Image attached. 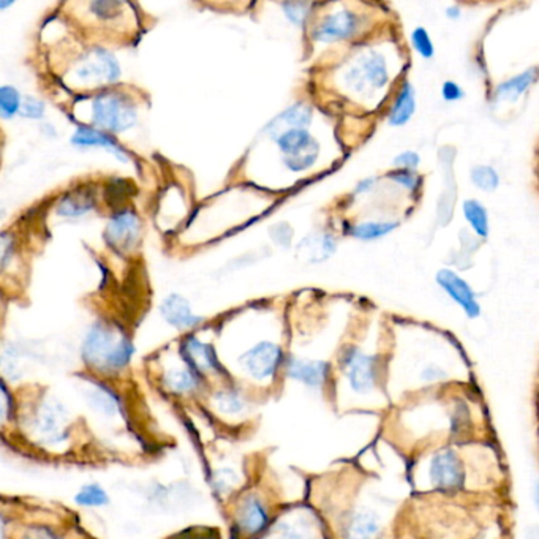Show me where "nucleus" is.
Listing matches in <instances>:
<instances>
[{
	"mask_svg": "<svg viewBox=\"0 0 539 539\" xmlns=\"http://www.w3.org/2000/svg\"><path fill=\"white\" fill-rule=\"evenodd\" d=\"M16 408L12 433L29 449L65 457L80 447L78 418L59 396L49 389L24 387L14 393Z\"/></svg>",
	"mask_w": 539,
	"mask_h": 539,
	"instance_id": "nucleus-1",
	"label": "nucleus"
},
{
	"mask_svg": "<svg viewBox=\"0 0 539 539\" xmlns=\"http://www.w3.org/2000/svg\"><path fill=\"white\" fill-rule=\"evenodd\" d=\"M84 372L117 387L135 358L132 334L120 321L101 317L91 323L80 348Z\"/></svg>",
	"mask_w": 539,
	"mask_h": 539,
	"instance_id": "nucleus-2",
	"label": "nucleus"
},
{
	"mask_svg": "<svg viewBox=\"0 0 539 539\" xmlns=\"http://www.w3.org/2000/svg\"><path fill=\"white\" fill-rule=\"evenodd\" d=\"M76 101L78 111H74V117L78 124L95 126L116 138L128 134L140 122L138 97L120 84L97 92L83 93Z\"/></svg>",
	"mask_w": 539,
	"mask_h": 539,
	"instance_id": "nucleus-3",
	"label": "nucleus"
},
{
	"mask_svg": "<svg viewBox=\"0 0 539 539\" xmlns=\"http://www.w3.org/2000/svg\"><path fill=\"white\" fill-rule=\"evenodd\" d=\"M67 86L83 93H92L107 87L119 86L122 65L117 56L101 45L83 49L64 74Z\"/></svg>",
	"mask_w": 539,
	"mask_h": 539,
	"instance_id": "nucleus-4",
	"label": "nucleus"
},
{
	"mask_svg": "<svg viewBox=\"0 0 539 539\" xmlns=\"http://www.w3.org/2000/svg\"><path fill=\"white\" fill-rule=\"evenodd\" d=\"M76 389L87 410L100 420L122 422L128 418L126 396L113 383L83 372L78 375Z\"/></svg>",
	"mask_w": 539,
	"mask_h": 539,
	"instance_id": "nucleus-5",
	"label": "nucleus"
},
{
	"mask_svg": "<svg viewBox=\"0 0 539 539\" xmlns=\"http://www.w3.org/2000/svg\"><path fill=\"white\" fill-rule=\"evenodd\" d=\"M144 236V222L134 206H124L111 211L101 238L111 252L120 256H130L140 250Z\"/></svg>",
	"mask_w": 539,
	"mask_h": 539,
	"instance_id": "nucleus-6",
	"label": "nucleus"
},
{
	"mask_svg": "<svg viewBox=\"0 0 539 539\" xmlns=\"http://www.w3.org/2000/svg\"><path fill=\"white\" fill-rule=\"evenodd\" d=\"M100 186L86 180L62 190L53 201V213L64 220H80L100 206Z\"/></svg>",
	"mask_w": 539,
	"mask_h": 539,
	"instance_id": "nucleus-7",
	"label": "nucleus"
},
{
	"mask_svg": "<svg viewBox=\"0 0 539 539\" xmlns=\"http://www.w3.org/2000/svg\"><path fill=\"white\" fill-rule=\"evenodd\" d=\"M280 151L283 153V161L291 171H304L312 167L318 159L320 144L304 128L288 130L275 138Z\"/></svg>",
	"mask_w": 539,
	"mask_h": 539,
	"instance_id": "nucleus-8",
	"label": "nucleus"
},
{
	"mask_svg": "<svg viewBox=\"0 0 539 539\" xmlns=\"http://www.w3.org/2000/svg\"><path fill=\"white\" fill-rule=\"evenodd\" d=\"M70 144L78 151L100 149V151L109 153L120 163H126V165L135 163L134 152L124 143H120L119 138H116L107 132H101L95 126H86V124H76L74 132L70 135Z\"/></svg>",
	"mask_w": 539,
	"mask_h": 539,
	"instance_id": "nucleus-9",
	"label": "nucleus"
},
{
	"mask_svg": "<svg viewBox=\"0 0 539 539\" xmlns=\"http://www.w3.org/2000/svg\"><path fill=\"white\" fill-rule=\"evenodd\" d=\"M387 64L383 56L377 53L361 56L348 70L345 80L346 84L353 89L354 92H372L387 83Z\"/></svg>",
	"mask_w": 539,
	"mask_h": 539,
	"instance_id": "nucleus-10",
	"label": "nucleus"
},
{
	"mask_svg": "<svg viewBox=\"0 0 539 539\" xmlns=\"http://www.w3.org/2000/svg\"><path fill=\"white\" fill-rule=\"evenodd\" d=\"M130 8H134L132 4L111 0H95L78 5V10H83V16L95 24L93 27H101L107 32L119 30L120 24L128 20V16H134Z\"/></svg>",
	"mask_w": 539,
	"mask_h": 539,
	"instance_id": "nucleus-11",
	"label": "nucleus"
},
{
	"mask_svg": "<svg viewBox=\"0 0 539 539\" xmlns=\"http://www.w3.org/2000/svg\"><path fill=\"white\" fill-rule=\"evenodd\" d=\"M179 358L184 361L187 367H190L200 378L209 373H219L222 370L219 358L215 354L213 345L204 343L196 335L188 334L180 342Z\"/></svg>",
	"mask_w": 539,
	"mask_h": 539,
	"instance_id": "nucleus-12",
	"label": "nucleus"
},
{
	"mask_svg": "<svg viewBox=\"0 0 539 539\" xmlns=\"http://www.w3.org/2000/svg\"><path fill=\"white\" fill-rule=\"evenodd\" d=\"M159 312L161 320L165 321L168 326L174 327L176 331H190L200 326L204 321L203 317L194 313L190 302L178 293L168 294L167 298H163L159 306Z\"/></svg>",
	"mask_w": 539,
	"mask_h": 539,
	"instance_id": "nucleus-13",
	"label": "nucleus"
},
{
	"mask_svg": "<svg viewBox=\"0 0 539 539\" xmlns=\"http://www.w3.org/2000/svg\"><path fill=\"white\" fill-rule=\"evenodd\" d=\"M343 366L354 391L367 393L372 389L377 377V361L373 356L361 353L360 350L353 348L346 352Z\"/></svg>",
	"mask_w": 539,
	"mask_h": 539,
	"instance_id": "nucleus-14",
	"label": "nucleus"
},
{
	"mask_svg": "<svg viewBox=\"0 0 539 539\" xmlns=\"http://www.w3.org/2000/svg\"><path fill=\"white\" fill-rule=\"evenodd\" d=\"M242 362L246 366L247 372L258 379H266L277 372L280 362H282V350L271 342H263L252 350H248Z\"/></svg>",
	"mask_w": 539,
	"mask_h": 539,
	"instance_id": "nucleus-15",
	"label": "nucleus"
},
{
	"mask_svg": "<svg viewBox=\"0 0 539 539\" xmlns=\"http://www.w3.org/2000/svg\"><path fill=\"white\" fill-rule=\"evenodd\" d=\"M433 486L454 491L464 484V466L454 451H443L435 456L430 465Z\"/></svg>",
	"mask_w": 539,
	"mask_h": 539,
	"instance_id": "nucleus-16",
	"label": "nucleus"
},
{
	"mask_svg": "<svg viewBox=\"0 0 539 539\" xmlns=\"http://www.w3.org/2000/svg\"><path fill=\"white\" fill-rule=\"evenodd\" d=\"M201 378L180 360L179 366H167L159 373V385L165 393L171 396H188L200 387Z\"/></svg>",
	"mask_w": 539,
	"mask_h": 539,
	"instance_id": "nucleus-17",
	"label": "nucleus"
},
{
	"mask_svg": "<svg viewBox=\"0 0 539 539\" xmlns=\"http://www.w3.org/2000/svg\"><path fill=\"white\" fill-rule=\"evenodd\" d=\"M437 282L457 304H459L470 318H476L481 313L480 304L474 300L472 288L468 287L465 280L460 279L453 271L443 269L437 274Z\"/></svg>",
	"mask_w": 539,
	"mask_h": 539,
	"instance_id": "nucleus-18",
	"label": "nucleus"
},
{
	"mask_svg": "<svg viewBox=\"0 0 539 539\" xmlns=\"http://www.w3.org/2000/svg\"><path fill=\"white\" fill-rule=\"evenodd\" d=\"M360 27V20L356 14L352 12H339V13L327 16L326 20L321 22L318 29L315 30V39L320 41H337L345 40L356 34Z\"/></svg>",
	"mask_w": 539,
	"mask_h": 539,
	"instance_id": "nucleus-19",
	"label": "nucleus"
},
{
	"mask_svg": "<svg viewBox=\"0 0 539 539\" xmlns=\"http://www.w3.org/2000/svg\"><path fill=\"white\" fill-rule=\"evenodd\" d=\"M312 122V109L302 105V103H296L291 108H288L287 111L277 116L275 119L266 126L267 134H271L274 140L279 138L280 135L285 134L288 130H296V128H304L306 130L307 126Z\"/></svg>",
	"mask_w": 539,
	"mask_h": 539,
	"instance_id": "nucleus-20",
	"label": "nucleus"
},
{
	"mask_svg": "<svg viewBox=\"0 0 539 539\" xmlns=\"http://www.w3.org/2000/svg\"><path fill=\"white\" fill-rule=\"evenodd\" d=\"M335 252V240L331 234L315 233L298 246L300 258L307 263H321Z\"/></svg>",
	"mask_w": 539,
	"mask_h": 539,
	"instance_id": "nucleus-21",
	"label": "nucleus"
},
{
	"mask_svg": "<svg viewBox=\"0 0 539 539\" xmlns=\"http://www.w3.org/2000/svg\"><path fill=\"white\" fill-rule=\"evenodd\" d=\"M135 192H136V190H135V187L132 186L130 180L120 179V178H111V179H108L105 184H101V204L105 203L107 206L111 207V211L119 209V207L128 206Z\"/></svg>",
	"mask_w": 539,
	"mask_h": 539,
	"instance_id": "nucleus-22",
	"label": "nucleus"
},
{
	"mask_svg": "<svg viewBox=\"0 0 539 539\" xmlns=\"http://www.w3.org/2000/svg\"><path fill=\"white\" fill-rule=\"evenodd\" d=\"M288 375L309 387H320L326 379L327 364L320 361L291 360L288 364Z\"/></svg>",
	"mask_w": 539,
	"mask_h": 539,
	"instance_id": "nucleus-23",
	"label": "nucleus"
},
{
	"mask_svg": "<svg viewBox=\"0 0 539 539\" xmlns=\"http://www.w3.org/2000/svg\"><path fill=\"white\" fill-rule=\"evenodd\" d=\"M16 396L7 378L0 373V435H10L13 429Z\"/></svg>",
	"mask_w": 539,
	"mask_h": 539,
	"instance_id": "nucleus-24",
	"label": "nucleus"
},
{
	"mask_svg": "<svg viewBox=\"0 0 539 539\" xmlns=\"http://www.w3.org/2000/svg\"><path fill=\"white\" fill-rule=\"evenodd\" d=\"M20 242L12 231L0 233V277L13 274L20 263Z\"/></svg>",
	"mask_w": 539,
	"mask_h": 539,
	"instance_id": "nucleus-25",
	"label": "nucleus"
},
{
	"mask_svg": "<svg viewBox=\"0 0 539 539\" xmlns=\"http://www.w3.org/2000/svg\"><path fill=\"white\" fill-rule=\"evenodd\" d=\"M267 524V514L258 500H247L239 513V526L247 533H258Z\"/></svg>",
	"mask_w": 539,
	"mask_h": 539,
	"instance_id": "nucleus-26",
	"label": "nucleus"
},
{
	"mask_svg": "<svg viewBox=\"0 0 539 539\" xmlns=\"http://www.w3.org/2000/svg\"><path fill=\"white\" fill-rule=\"evenodd\" d=\"M414 109H416V101H414L413 86L410 83H405L400 91L397 100L394 103L393 111L389 114V124L404 126L412 119Z\"/></svg>",
	"mask_w": 539,
	"mask_h": 539,
	"instance_id": "nucleus-27",
	"label": "nucleus"
},
{
	"mask_svg": "<svg viewBox=\"0 0 539 539\" xmlns=\"http://www.w3.org/2000/svg\"><path fill=\"white\" fill-rule=\"evenodd\" d=\"M379 522L372 513H358L348 522V539H375L378 536Z\"/></svg>",
	"mask_w": 539,
	"mask_h": 539,
	"instance_id": "nucleus-28",
	"label": "nucleus"
},
{
	"mask_svg": "<svg viewBox=\"0 0 539 539\" xmlns=\"http://www.w3.org/2000/svg\"><path fill=\"white\" fill-rule=\"evenodd\" d=\"M111 497L107 489L99 484V482H89L81 486L80 491L74 493V503L80 508L86 509H100L109 505Z\"/></svg>",
	"mask_w": 539,
	"mask_h": 539,
	"instance_id": "nucleus-29",
	"label": "nucleus"
},
{
	"mask_svg": "<svg viewBox=\"0 0 539 539\" xmlns=\"http://www.w3.org/2000/svg\"><path fill=\"white\" fill-rule=\"evenodd\" d=\"M24 93L13 84H0V120L20 117Z\"/></svg>",
	"mask_w": 539,
	"mask_h": 539,
	"instance_id": "nucleus-30",
	"label": "nucleus"
},
{
	"mask_svg": "<svg viewBox=\"0 0 539 539\" xmlns=\"http://www.w3.org/2000/svg\"><path fill=\"white\" fill-rule=\"evenodd\" d=\"M535 78H536V70L532 68L526 74L516 76L513 80L506 81L503 84H500L497 92H495V99L497 100H516L520 93L526 92V89L532 86Z\"/></svg>",
	"mask_w": 539,
	"mask_h": 539,
	"instance_id": "nucleus-31",
	"label": "nucleus"
},
{
	"mask_svg": "<svg viewBox=\"0 0 539 539\" xmlns=\"http://www.w3.org/2000/svg\"><path fill=\"white\" fill-rule=\"evenodd\" d=\"M464 213L468 223L472 225L474 233L486 238L489 234V219L484 207L481 206L478 201L468 200L464 203Z\"/></svg>",
	"mask_w": 539,
	"mask_h": 539,
	"instance_id": "nucleus-32",
	"label": "nucleus"
},
{
	"mask_svg": "<svg viewBox=\"0 0 539 539\" xmlns=\"http://www.w3.org/2000/svg\"><path fill=\"white\" fill-rule=\"evenodd\" d=\"M48 114L47 101L40 99L34 93H26L22 97V105H21L20 117L27 120H35L40 122L45 119Z\"/></svg>",
	"mask_w": 539,
	"mask_h": 539,
	"instance_id": "nucleus-33",
	"label": "nucleus"
},
{
	"mask_svg": "<svg viewBox=\"0 0 539 539\" xmlns=\"http://www.w3.org/2000/svg\"><path fill=\"white\" fill-rule=\"evenodd\" d=\"M13 539H67L56 526L48 524H27Z\"/></svg>",
	"mask_w": 539,
	"mask_h": 539,
	"instance_id": "nucleus-34",
	"label": "nucleus"
},
{
	"mask_svg": "<svg viewBox=\"0 0 539 539\" xmlns=\"http://www.w3.org/2000/svg\"><path fill=\"white\" fill-rule=\"evenodd\" d=\"M396 227H397L396 223H373V222H370V223H362V225L354 227L352 230V234L358 239H378L381 236L391 233Z\"/></svg>",
	"mask_w": 539,
	"mask_h": 539,
	"instance_id": "nucleus-35",
	"label": "nucleus"
},
{
	"mask_svg": "<svg viewBox=\"0 0 539 539\" xmlns=\"http://www.w3.org/2000/svg\"><path fill=\"white\" fill-rule=\"evenodd\" d=\"M472 182L484 192H492L499 187L500 178L492 167H476L472 170Z\"/></svg>",
	"mask_w": 539,
	"mask_h": 539,
	"instance_id": "nucleus-36",
	"label": "nucleus"
},
{
	"mask_svg": "<svg viewBox=\"0 0 539 539\" xmlns=\"http://www.w3.org/2000/svg\"><path fill=\"white\" fill-rule=\"evenodd\" d=\"M215 405L222 413H239L244 404L238 394L223 391L215 396Z\"/></svg>",
	"mask_w": 539,
	"mask_h": 539,
	"instance_id": "nucleus-37",
	"label": "nucleus"
},
{
	"mask_svg": "<svg viewBox=\"0 0 539 539\" xmlns=\"http://www.w3.org/2000/svg\"><path fill=\"white\" fill-rule=\"evenodd\" d=\"M412 43H413L416 53L420 54V56L426 57V59H430V57H432L433 43L432 40H430V37H429V32H427L426 29L418 27L413 34H412Z\"/></svg>",
	"mask_w": 539,
	"mask_h": 539,
	"instance_id": "nucleus-38",
	"label": "nucleus"
},
{
	"mask_svg": "<svg viewBox=\"0 0 539 539\" xmlns=\"http://www.w3.org/2000/svg\"><path fill=\"white\" fill-rule=\"evenodd\" d=\"M285 16L294 24H302L309 14V4H283Z\"/></svg>",
	"mask_w": 539,
	"mask_h": 539,
	"instance_id": "nucleus-39",
	"label": "nucleus"
},
{
	"mask_svg": "<svg viewBox=\"0 0 539 539\" xmlns=\"http://www.w3.org/2000/svg\"><path fill=\"white\" fill-rule=\"evenodd\" d=\"M391 179L399 182L400 186L406 187L410 190H418L420 187L421 179L418 178V174H414L413 171H404V170H397L396 173L389 174Z\"/></svg>",
	"mask_w": 539,
	"mask_h": 539,
	"instance_id": "nucleus-40",
	"label": "nucleus"
},
{
	"mask_svg": "<svg viewBox=\"0 0 539 539\" xmlns=\"http://www.w3.org/2000/svg\"><path fill=\"white\" fill-rule=\"evenodd\" d=\"M394 165H396L397 170H404V171H413L414 168L420 165V155H418L416 152H412V151L400 153V155L396 157Z\"/></svg>",
	"mask_w": 539,
	"mask_h": 539,
	"instance_id": "nucleus-41",
	"label": "nucleus"
},
{
	"mask_svg": "<svg viewBox=\"0 0 539 539\" xmlns=\"http://www.w3.org/2000/svg\"><path fill=\"white\" fill-rule=\"evenodd\" d=\"M464 95H465L464 91L456 83H453V81H448V83L443 84V97H445V100H460V99H464Z\"/></svg>",
	"mask_w": 539,
	"mask_h": 539,
	"instance_id": "nucleus-42",
	"label": "nucleus"
},
{
	"mask_svg": "<svg viewBox=\"0 0 539 539\" xmlns=\"http://www.w3.org/2000/svg\"><path fill=\"white\" fill-rule=\"evenodd\" d=\"M10 538V520L4 513H0V539Z\"/></svg>",
	"mask_w": 539,
	"mask_h": 539,
	"instance_id": "nucleus-43",
	"label": "nucleus"
},
{
	"mask_svg": "<svg viewBox=\"0 0 539 539\" xmlns=\"http://www.w3.org/2000/svg\"><path fill=\"white\" fill-rule=\"evenodd\" d=\"M5 304H7V298H5V291L0 287V323L4 318V312H5Z\"/></svg>",
	"mask_w": 539,
	"mask_h": 539,
	"instance_id": "nucleus-44",
	"label": "nucleus"
},
{
	"mask_svg": "<svg viewBox=\"0 0 539 539\" xmlns=\"http://www.w3.org/2000/svg\"><path fill=\"white\" fill-rule=\"evenodd\" d=\"M277 539H302V536H300V533L294 532V530H285Z\"/></svg>",
	"mask_w": 539,
	"mask_h": 539,
	"instance_id": "nucleus-45",
	"label": "nucleus"
},
{
	"mask_svg": "<svg viewBox=\"0 0 539 539\" xmlns=\"http://www.w3.org/2000/svg\"><path fill=\"white\" fill-rule=\"evenodd\" d=\"M14 5H16V2H14V0H0V13L7 12V10L14 7Z\"/></svg>",
	"mask_w": 539,
	"mask_h": 539,
	"instance_id": "nucleus-46",
	"label": "nucleus"
},
{
	"mask_svg": "<svg viewBox=\"0 0 539 539\" xmlns=\"http://www.w3.org/2000/svg\"><path fill=\"white\" fill-rule=\"evenodd\" d=\"M448 16H449V18H457V16H459V8H448Z\"/></svg>",
	"mask_w": 539,
	"mask_h": 539,
	"instance_id": "nucleus-47",
	"label": "nucleus"
},
{
	"mask_svg": "<svg viewBox=\"0 0 539 539\" xmlns=\"http://www.w3.org/2000/svg\"><path fill=\"white\" fill-rule=\"evenodd\" d=\"M188 539H209V538H201V536H198V538H188Z\"/></svg>",
	"mask_w": 539,
	"mask_h": 539,
	"instance_id": "nucleus-48",
	"label": "nucleus"
}]
</instances>
